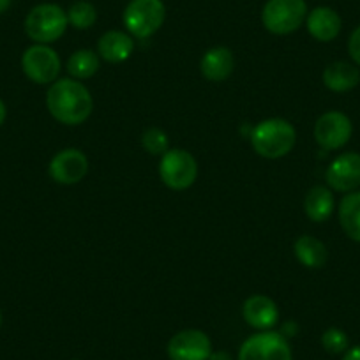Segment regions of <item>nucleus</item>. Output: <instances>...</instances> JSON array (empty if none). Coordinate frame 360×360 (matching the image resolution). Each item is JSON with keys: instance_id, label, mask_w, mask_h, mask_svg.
Here are the masks:
<instances>
[{"instance_id": "7ed1b4c3", "label": "nucleus", "mask_w": 360, "mask_h": 360, "mask_svg": "<svg viewBox=\"0 0 360 360\" xmlns=\"http://www.w3.org/2000/svg\"><path fill=\"white\" fill-rule=\"evenodd\" d=\"M68 13L58 4H39L25 18V34L36 44H50L60 39L68 30Z\"/></svg>"}, {"instance_id": "2eb2a0df", "label": "nucleus", "mask_w": 360, "mask_h": 360, "mask_svg": "<svg viewBox=\"0 0 360 360\" xmlns=\"http://www.w3.org/2000/svg\"><path fill=\"white\" fill-rule=\"evenodd\" d=\"M200 69H202L203 78L209 79V82H224L233 72L235 57L230 48L226 46L210 48L203 53L202 60H200Z\"/></svg>"}, {"instance_id": "39448f33", "label": "nucleus", "mask_w": 360, "mask_h": 360, "mask_svg": "<svg viewBox=\"0 0 360 360\" xmlns=\"http://www.w3.org/2000/svg\"><path fill=\"white\" fill-rule=\"evenodd\" d=\"M122 20L127 34L136 39H147L165 23L166 8L162 0H131L124 9Z\"/></svg>"}, {"instance_id": "f3484780", "label": "nucleus", "mask_w": 360, "mask_h": 360, "mask_svg": "<svg viewBox=\"0 0 360 360\" xmlns=\"http://www.w3.org/2000/svg\"><path fill=\"white\" fill-rule=\"evenodd\" d=\"M323 85L332 92H349L360 83V71L355 64L346 60H335L325 68Z\"/></svg>"}, {"instance_id": "f03ea898", "label": "nucleus", "mask_w": 360, "mask_h": 360, "mask_svg": "<svg viewBox=\"0 0 360 360\" xmlns=\"http://www.w3.org/2000/svg\"><path fill=\"white\" fill-rule=\"evenodd\" d=\"M252 148L265 159H279L288 155L297 143V131L285 119H266L251 127L249 133Z\"/></svg>"}, {"instance_id": "a211bd4d", "label": "nucleus", "mask_w": 360, "mask_h": 360, "mask_svg": "<svg viewBox=\"0 0 360 360\" xmlns=\"http://www.w3.org/2000/svg\"><path fill=\"white\" fill-rule=\"evenodd\" d=\"M334 195L327 186H314L304 198V212L314 223H323L334 212Z\"/></svg>"}, {"instance_id": "c756f323", "label": "nucleus", "mask_w": 360, "mask_h": 360, "mask_svg": "<svg viewBox=\"0 0 360 360\" xmlns=\"http://www.w3.org/2000/svg\"><path fill=\"white\" fill-rule=\"evenodd\" d=\"M9 6H11V0H0V15L8 11Z\"/></svg>"}, {"instance_id": "4be33fe9", "label": "nucleus", "mask_w": 360, "mask_h": 360, "mask_svg": "<svg viewBox=\"0 0 360 360\" xmlns=\"http://www.w3.org/2000/svg\"><path fill=\"white\" fill-rule=\"evenodd\" d=\"M68 20L69 25H72L78 30H86L94 25L96 20H98V11L90 2L86 0H78L69 8L68 11Z\"/></svg>"}, {"instance_id": "9b49d317", "label": "nucleus", "mask_w": 360, "mask_h": 360, "mask_svg": "<svg viewBox=\"0 0 360 360\" xmlns=\"http://www.w3.org/2000/svg\"><path fill=\"white\" fill-rule=\"evenodd\" d=\"M89 172V159L78 148H64L51 158L48 173L62 186L78 184Z\"/></svg>"}, {"instance_id": "c85d7f7f", "label": "nucleus", "mask_w": 360, "mask_h": 360, "mask_svg": "<svg viewBox=\"0 0 360 360\" xmlns=\"http://www.w3.org/2000/svg\"><path fill=\"white\" fill-rule=\"evenodd\" d=\"M6 115H8V108H6L4 101H2V99H0V126H2V124H4Z\"/></svg>"}, {"instance_id": "4468645a", "label": "nucleus", "mask_w": 360, "mask_h": 360, "mask_svg": "<svg viewBox=\"0 0 360 360\" xmlns=\"http://www.w3.org/2000/svg\"><path fill=\"white\" fill-rule=\"evenodd\" d=\"M306 25L311 37H314L320 43L334 41L342 29L341 16L338 15V11L327 8V6H320V8H314L313 11L307 13Z\"/></svg>"}, {"instance_id": "20e7f679", "label": "nucleus", "mask_w": 360, "mask_h": 360, "mask_svg": "<svg viewBox=\"0 0 360 360\" xmlns=\"http://www.w3.org/2000/svg\"><path fill=\"white\" fill-rule=\"evenodd\" d=\"M307 18L306 0H266L262 23L270 34L288 36L304 25Z\"/></svg>"}, {"instance_id": "5701e85b", "label": "nucleus", "mask_w": 360, "mask_h": 360, "mask_svg": "<svg viewBox=\"0 0 360 360\" xmlns=\"http://www.w3.org/2000/svg\"><path fill=\"white\" fill-rule=\"evenodd\" d=\"M141 145L152 155H162L169 150L168 134L159 127H148L141 134Z\"/></svg>"}, {"instance_id": "6ab92c4d", "label": "nucleus", "mask_w": 360, "mask_h": 360, "mask_svg": "<svg viewBox=\"0 0 360 360\" xmlns=\"http://www.w3.org/2000/svg\"><path fill=\"white\" fill-rule=\"evenodd\" d=\"M339 224L346 237L360 244V191L346 193L338 209Z\"/></svg>"}, {"instance_id": "9d476101", "label": "nucleus", "mask_w": 360, "mask_h": 360, "mask_svg": "<svg viewBox=\"0 0 360 360\" xmlns=\"http://www.w3.org/2000/svg\"><path fill=\"white\" fill-rule=\"evenodd\" d=\"M169 360H209L212 355V341L209 335L198 328H186L169 339Z\"/></svg>"}, {"instance_id": "6e6552de", "label": "nucleus", "mask_w": 360, "mask_h": 360, "mask_svg": "<svg viewBox=\"0 0 360 360\" xmlns=\"http://www.w3.org/2000/svg\"><path fill=\"white\" fill-rule=\"evenodd\" d=\"M62 62L57 51L48 44H34L22 55V69L30 82L48 85L57 82Z\"/></svg>"}, {"instance_id": "423d86ee", "label": "nucleus", "mask_w": 360, "mask_h": 360, "mask_svg": "<svg viewBox=\"0 0 360 360\" xmlns=\"http://www.w3.org/2000/svg\"><path fill=\"white\" fill-rule=\"evenodd\" d=\"M159 176L162 184L173 191H184L198 179V162L195 155L184 148H169L161 155Z\"/></svg>"}, {"instance_id": "393cba45", "label": "nucleus", "mask_w": 360, "mask_h": 360, "mask_svg": "<svg viewBox=\"0 0 360 360\" xmlns=\"http://www.w3.org/2000/svg\"><path fill=\"white\" fill-rule=\"evenodd\" d=\"M348 53L349 57H352L353 64H355L356 68H360V25L356 27V29L352 32V36H349Z\"/></svg>"}, {"instance_id": "7c9ffc66", "label": "nucleus", "mask_w": 360, "mask_h": 360, "mask_svg": "<svg viewBox=\"0 0 360 360\" xmlns=\"http://www.w3.org/2000/svg\"><path fill=\"white\" fill-rule=\"evenodd\" d=\"M0 327H2V311H0Z\"/></svg>"}, {"instance_id": "412c9836", "label": "nucleus", "mask_w": 360, "mask_h": 360, "mask_svg": "<svg viewBox=\"0 0 360 360\" xmlns=\"http://www.w3.org/2000/svg\"><path fill=\"white\" fill-rule=\"evenodd\" d=\"M68 71L75 79H89L99 71V55L94 50H76L68 60Z\"/></svg>"}, {"instance_id": "cd10ccee", "label": "nucleus", "mask_w": 360, "mask_h": 360, "mask_svg": "<svg viewBox=\"0 0 360 360\" xmlns=\"http://www.w3.org/2000/svg\"><path fill=\"white\" fill-rule=\"evenodd\" d=\"M209 360H233V359H231L230 353L226 352H216V353L212 352V355H210Z\"/></svg>"}, {"instance_id": "ddd939ff", "label": "nucleus", "mask_w": 360, "mask_h": 360, "mask_svg": "<svg viewBox=\"0 0 360 360\" xmlns=\"http://www.w3.org/2000/svg\"><path fill=\"white\" fill-rule=\"evenodd\" d=\"M242 316L256 330H270L279 321V307L266 295H251L242 306Z\"/></svg>"}, {"instance_id": "0eeeda50", "label": "nucleus", "mask_w": 360, "mask_h": 360, "mask_svg": "<svg viewBox=\"0 0 360 360\" xmlns=\"http://www.w3.org/2000/svg\"><path fill=\"white\" fill-rule=\"evenodd\" d=\"M237 360H293V353L281 332L262 330L242 342Z\"/></svg>"}, {"instance_id": "f257e3e1", "label": "nucleus", "mask_w": 360, "mask_h": 360, "mask_svg": "<svg viewBox=\"0 0 360 360\" xmlns=\"http://www.w3.org/2000/svg\"><path fill=\"white\" fill-rule=\"evenodd\" d=\"M46 108L57 122L79 126L92 115L94 99L79 79L62 78L51 83L48 89Z\"/></svg>"}, {"instance_id": "aec40b11", "label": "nucleus", "mask_w": 360, "mask_h": 360, "mask_svg": "<svg viewBox=\"0 0 360 360\" xmlns=\"http://www.w3.org/2000/svg\"><path fill=\"white\" fill-rule=\"evenodd\" d=\"M293 252H295L297 259L307 269H321L328 259L327 245L311 235H302L297 238L293 244Z\"/></svg>"}, {"instance_id": "a878e982", "label": "nucleus", "mask_w": 360, "mask_h": 360, "mask_svg": "<svg viewBox=\"0 0 360 360\" xmlns=\"http://www.w3.org/2000/svg\"><path fill=\"white\" fill-rule=\"evenodd\" d=\"M281 332L283 335H285L286 339H290V338H295L297 334H299V325L295 323V321H286V323H283V327H281Z\"/></svg>"}, {"instance_id": "1a4fd4ad", "label": "nucleus", "mask_w": 360, "mask_h": 360, "mask_svg": "<svg viewBox=\"0 0 360 360\" xmlns=\"http://www.w3.org/2000/svg\"><path fill=\"white\" fill-rule=\"evenodd\" d=\"M353 133V124L342 112L323 113L314 124V140L323 150H338L349 141Z\"/></svg>"}, {"instance_id": "f8f14e48", "label": "nucleus", "mask_w": 360, "mask_h": 360, "mask_svg": "<svg viewBox=\"0 0 360 360\" xmlns=\"http://www.w3.org/2000/svg\"><path fill=\"white\" fill-rule=\"evenodd\" d=\"M327 184L332 191L352 193L360 188V154L345 152L328 165L325 173Z\"/></svg>"}, {"instance_id": "dca6fc26", "label": "nucleus", "mask_w": 360, "mask_h": 360, "mask_svg": "<svg viewBox=\"0 0 360 360\" xmlns=\"http://www.w3.org/2000/svg\"><path fill=\"white\" fill-rule=\"evenodd\" d=\"M134 51V39L122 30H108L99 37L98 55L110 64L126 62Z\"/></svg>"}, {"instance_id": "bb28decb", "label": "nucleus", "mask_w": 360, "mask_h": 360, "mask_svg": "<svg viewBox=\"0 0 360 360\" xmlns=\"http://www.w3.org/2000/svg\"><path fill=\"white\" fill-rule=\"evenodd\" d=\"M342 360H360V346H353V348L346 349Z\"/></svg>"}, {"instance_id": "b1692460", "label": "nucleus", "mask_w": 360, "mask_h": 360, "mask_svg": "<svg viewBox=\"0 0 360 360\" xmlns=\"http://www.w3.org/2000/svg\"><path fill=\"white\" fill-rule=\"evenodd\" d=\"M321 346L325 348V352L330 353V355H339V353H345L349 348L348 335L345 330L338 327H330L321 334Z\"/></svg>"}]
</instances>
